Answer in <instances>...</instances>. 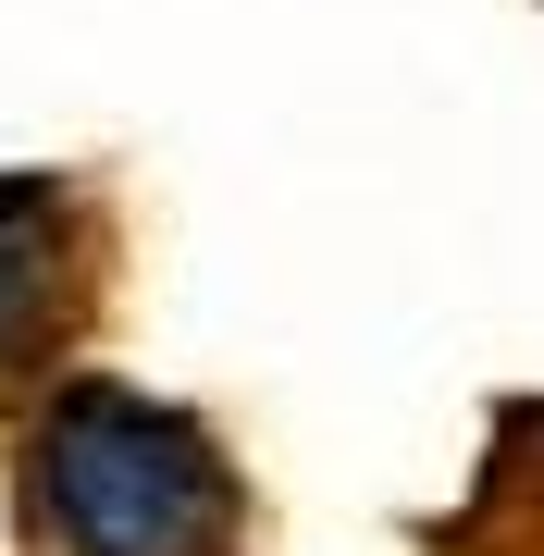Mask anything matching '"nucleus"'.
I'll return each instance as SVG.
<instances>
[{
  "mask_svg": "<svg viewBox=\"0 0 544 556\" xmlns=\"http://www.w3.org/2000/svg\"><path fill=\"white\" fill-rule=\"evenodd\" d=\"M112 285V223L75 174H0V408L75 383V346Z\"/></svg>",
  "mask_w": 544,
  "mask_h": 556,
  "instance_id": "obj_2",
  "label": "nucleus"
},
{
  "mask_svg": "<svg viewBox=\"0 0 544 556\" xmlns=\"http://www.w3.org/2000/svg\"><path fill=\"white\" fill-rule=\"evenodd\" d=\"M13 544L25 556H248V470L199 408L75 371L13 433Z\"/></svg>",
  "mask_w": 544,
  "mask_h": 556,
  "instance_id": "obj_1",
  "label": "nucleus"
}]
</instances>
